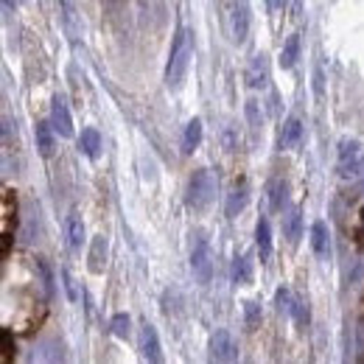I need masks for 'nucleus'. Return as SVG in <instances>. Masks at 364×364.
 I'll return each mask as SVG.
<instances>
[{
  "instance_id": "1",
  "label": "nucleus",
  "mask_w": 364,
  "mask_h": 364,
  "mask_svg": "<svg viewBox=\"0 0 364 364\" xmlns=\"http://www.w3.org/2000/svg\"><path fill=\"white\" fill-rule=\"evenodd\" d=\"M190 56H193L190 34L185 28H180L174 42H171V53H169V65H166V84L171 90H180L185 84V76H188V67H190Z\"/></svg>"
},
{
  "instance_id": "2",
  "label": "nucleus",
  "mask_w": 364,
  "mask_h": 364,
  "mask_svg": "<svg viewBox=\"0 0 364 364\" xmlns=\"http://www.w3.org/2000/svg\"><path fill=\"white\" fill-rule=\"evenodd\" d=\"M213 193H216V180L207 169H196L188 180V188H185V202L190 210H207L210 202H213Z\"/></svg>"
},
{
  "instance_id": "3",
  "label": "nucleus",
  "mask_w": 364,
  "mask_h": 364,
  "mask_svg": "<svg viewBox=\"0 0 364 364\" xmlns=\"http://www.w3.org/2000/svg\"><path fill=\"white\" fill-rule=\"evenodd\" d=\"M190 269H193V278L202 283V286H207L210 283V278H213V252H210V244H207V238H196V244H193V252H190Z\"/></svg>"
},
{
  "instance_id": "4",
  "label": "nucleus",
  "mask_w": 364,
  "mask_h": 364,
  "mask_svg": "<svg viewBox=\"0 0 364 364\" xmlns=\"http://www.w3.org/2000/svg\"><path fill=\"white\" fill-rule=\"evenodd\" d=\"M227 25H230V37L233 42H244L249 34V6L247 0H230L227 6Z\"/></svg>"
},
{
  "instance_id": "5",
  "label": "nucleus",
  "mask_w": 364,
  "mask_h": 364,
  "mask_svg": "<svg viewBox=\"0 0 364 364\" xmlns=\"http://www.w3.org/2000/svg\"><path fill=\"white\" fill-rule=\"evenodd\" d=\"M339 174L342 177H353L359 169H362V146L356 143V141H351V138H345L342 143H339Z\"/></svg>"
},
{
  "instance_id": "6",
  "label": "nucleus",
  "mask_w": 364,
  "mask_h": 364,
  "mask_svg": "<svg viewBox=\"0 0 364 364\" xmlns=\"http://www.w3.org/2000/svg\"><path fill=\"white\" fill-rule=\"evenodd\" d=\"M210 359L213 362H235L238 359V351H235V342L230 337V331H216L213 339H210Z\"/></svg>"
},
{
  "instance_id": "7",
  "label": "nucleus",
  "mask_w": 364,
  "mask_h": 364,
  "mask_svg": "<svg viewBox=\"0 0 364 364\" xmlns=\"http://www.w3.org/2000/svg\"><path fill=\"white\" fill-rule=\"evenodd\" d=\"M51 126L62 135V138H70L73 135V118H70V110L65 104V98H53V107H51Z\"/></svg>"
},
{
  "instance_id": "8",
  "label": "nucleus",
  "mask_w": 364,
  "mask_h": 364,
  "mask_svg": "<svg viewBox=\"0 0 364 364\" xmlns=\"http://www.w3.org/2000/svg\"><path fill=\"white\" fill-rule=\"evenodd\" d=\"M141 353H143V359H149V362H163V348H160L157 328L149 325V323L141 328Z\"/></svg>"
},
{
  "instance_id": "9",
  "label": "nucleus",
  "mask_w": 364,
  "mask_h": 364,
  "mask_svg": "<svg viewBox=\"0 0 364 364\" xmlns=\"http://www.w3.org/2000/svg\"><path fill=\"white\" fill-rule=\"evenodd\" d=\"M247 84H249L252 90H264V87L269 84V62H266L264 53L252 56V62H249V67H247Z\"/></svg>"
},
{
  "instance_id": "10",
  "label": "nucleus",
  "mask_w": 364,
  "mask_h": 364,
  "mask_svg": "<svg viewBox=\"0 0 364 364\" xmlns=\"http://www.w3.org/2000/svg\"><path fill=\"white\" fill-rule=\"evenodd\" d=\"M311 247H314L317 258H323V261L331 258V233H328L325 221H314V227H311Z\"/></svg>"
},
{
  "instance_id": "11",
  "label": "nucleus",
  "mask_w": 364,
  "mask_h": 364,
  "mask_svg": "<svg viewBox=\"0 0 364 364\" xmlns=\"http://www.w3.org/2000/svg\"><path fill=\"white\" fill-rule=\"evenodd\" d=\"M255 244H258L261 264H269V258H272V227H269L266 219H258V224H255Z\"/></svg>"
},
{
  "instance_id": "12",
  "label": "nucleus",
  "mask_w": 364,
  "mask_h": 364,
  "mask_svg": "<svg viewBox=\"0 0 364 364\" xmlns=\"http://www.w3.org/2000/svg\"><path fill=\"white\" fill-rule=\"evenodd\" d=\"M300 141H303V121L292 115V118H286V124L280 129V149H294V146H300Z\"/></svg>"
},
{
  "instance_id": "13",
  "label": "nucleus",
  "mask_w": 364,
  "mask_h": 364,
  "mask_svg": "<svg viewBox=\"0 0 364 364\" xmlns=\"http://www.w3.org/2000/svg\"><path fill=\"white\" fill-rule=\"evenodd\" d=\"M34 138H37V149L42 157H53V149H56V138H53V126L51 124H37L34 126Z\"/></svg>"
},
{
  "instance_id": "14",
  "label": "nucleus",
  "mask_w": 364,
  "mask_h": 364,
  "mask_svg": "<svg viewBox=\"0 0 364 364\" xmlns=\"http://www.w3.org/2000/svg\"><path fill=\"white\" fill-rule=\"evenodd\" d=\"M87 261H90V264H87L90 272H96V275L104 272V264H107V238H104V235H96V238H93Z\"/></svg>"
},
{
  "instance_id": "15",
  "label": "nucleus",
  "mask_w": 364,
  "mask_h": 364,
  "mask_svg": "<svg viewBox=\"0 0 364 364\" xmlns=\"http://www.w3.org/2000/svg\"><path fill=\"white\" fill-rule=\"evenodd\" d=\"M286 204H289V182L275 177V180L269 182V207L275 213H283Z\"/></svg>"
},
{
  "instance_id": "16",
  "label": "nucleus",
  "mask_w": 364,
  "mask_h": 364,
  "mask_svg": "<svg viewBox=\"0 0 364 364\" xmlns=\"http://www.w3.org/2000/svg\"><path fill=\"white\" fill-rule=\"evenodd\" d=\"M79 149H82L84 157L96 160V157L101 155V135H98V129H82V135H79Z\"/></svg>"
},
{
  "instance_id": "17",
  "label": "nucleus",
  "mask_w": 364,
  "mask_h": 364,
  "mask_svg": "<svg viewBox=\"0 0 364 364\" xmlns=\"http://www.w3.org/2000/svg\"><path fill=\"white\" fill-rule=\"evenodd\" d=\"M247 202H249V188H247V182H241V185H235V188L230 190V196H227V216L235 219V216L247 207Z\"/></svg>"
},
{
  "instance_id": "18",
  "label": "nucleus",
  "mask_w": 364,
  "mask_h": 364,
  "mask_svg": "<svg viewBox=\"0 0 364 364\" xmlns=\"http://www.w3.org/2000/svg\"><path fill=\"white\" fill-rule=\"evenodd\" d=\"M67 244L73 252H79L84 244V221L76 210H70V216H67Z\"/></svg>"
},
{
  "instance_id": "19",
  "label": "nucleus",
  "mask_w": 364,
  "mask_h": 364,
  "mask_svg": "<svg viewBox=\"0 0 364 364\" xmlns=\"http://www.w3.org/2000/svg\"><path fill=\"white\" fill-rule=\"evenodd\" d=\"M202 143V121L193 118L188 126H185V135H182V155H193Z\"/></svg>"
},
{
  "instance_id": "20",
  "label": "nucleus",
  "mask_w": 364,
  "mask_h": 364,
  "mask_svg": "<svg viewBox=\"0 0 364 364\" xmlns=\"http://www.w3.org/2000/svg\"><path fill=\"white\" fill-rule=\"evenodd\" d=\"M230 275H233V283L235 286H249L252 283V261L247 255H235Z\"/></svg>"
},
{
  "instance_id": "21",
  "label": "nucleus",
  "mask_w": 364,
  "mask_h": 364,
  "mask_svg": "<svg viewBox=\"0 0 364 364\" xmlns=\"http://www.w3.org/2000/svg\"><path fill=\"white\" fill-rule=\"evenodd\" d=\"M283 235L289 238V244H297L303 238V213L300 210H289V216L283 219Z\"/></svg>"
},
{
  "instance_id": "22",
  "label": "nucleus",
  "mask_w": 364,
  "mask_h": 364,
  "mask_svg": "<svg viewBox=\"0 0 364 364\" xmlns=\"http://www.w3.org/2000/svg\"><path fill=\"white\" fill-rule=\"evenodd\" d=\"M17 227V196L14 190L3 193V233H11Z\"/></svg>"
},
{
  "instance_id": "23",
  "label": "nucleus",
  "mask_w": 364,
  "mask_h": 364,
  "mask_svg": "<svg viewBox=\"0 0 364 364\" xmlns=\"http://www.w3.org/2000/svg\"><path fill=\"white\" fill-rule=\"evenodd\" d=\"M297 59H300V34H292V37L286 39L283 51H280V65H283L286 70H292V67L297 65Z\"/></svg>"
},
{
  "instance_id": "24",
  "label": "nucleus",
  "mask_w": 364,
  "mask_h": 364,
  "mask_svg": "<svg viewBox=\"0 0 364 364\" xmlns=\"http://www.w3.org/2000/svg\"><path fill=\"white\" fill-rule=\"evenodd\" d=\"M244 325H247V331H255L261 325V306L252 300L244 303Z\"/></svg>"
},
{
  "instance_id": "25",
  "label": "nucleus",
  "mask_w": 364,
  "mask_h": 364,
  "mask_svg": "<svg viewBox=\"0 0 364 364\" xmlns=\"http://www.w3.org/2000/svg\"><path fill=\"white\" fill-rule=\"evenodd\" d=\"M129 325H132L129 314H115V317H112V323H110V328H112V337H118V339H126V337H129Z\"/></svg>"
},
{
  "instance_id": "26",
  "label": "nucleus",
  "mask_w": 364,
  "mask_h": 364,
  "mask_svg": "<svg viewBox=\"0 0 364 364\" xmlns=\"http://www.w3.org/2000/svg\"><path fill=\"white\" fill-rule=\"evenodd\" d=\"M247 121H249V126H252V129H261V124H264L261 104H258L255 98H249V101H247Z\"/></svg>"
},
{
  "instance_id": "27",
  "label": "nucleus",
  "mask_w": 364,
  "mask_h": 364,
  "mask_svg": "<svg viewBox=\"0 0 364 364\" xmlns=\"http://www.w3.org/2000/svg\"><path fill=\"white\" fill-rule=\"evenodd\" d=\"M292 314H294L297 325H308V308L303 306V300H292Z\"/></svg>"
},
{
  "instance_id": "28",
  "label": "nucleus",
  "mask_w": 364,
  "mask_h": 364,
  "mask_svg": "<svg viewBox=\"0 0 364 364\" xmlns=\"http://www.w3.org/2000/svg\"><path fill=\"white\" fill-rule=\"evenodd\" d=\"M62 280H65V289H67V297L73 300V303H79V292H76V283H73V278H70V272L67 269H62Z\"/></svg>"
},
{
  "instance_id": "29",
  "label": "nucleus",
  "mask_w": 364,
  "mask_h": 364,
  "mask_svg": "<svg viewBox=\"0 0 364 364\" xmlns=\"http://www.w3.org/2000/svg\"><path fill=\"white\" fill-rule=\"evenodd\" d=\"M275 300H278V308H280V311L292 314V294H289L286 289H280V292L275 294Z\"/></svg>"
},
{
  "instance_id": "30",
  "label": "nucleus",
  "mask_w": 364,
  "mask_h": 364,
  "mask_svg": "<svg viewBox=\"0 0 364 364\" xmlns=\"http://www.w3.org/2000/svg\"><path fill=\"white\" fill-rule=\"evenodd\" d=\"M11 351H14V348H11V331L6 328V331H3V356H0V362L3 364L11 362Z\"/></svg>"
},
{
  "instance_id": "31",
  "label": "nucleus",
  "mask_w": 364,
  "mask_h": 364,
  "mask_svg": "<svg viewBox=\"0 0 364 364\" xmlns=\"http://www.w3.org/2000/svg\"><path fill=\"white\" fill-rule=\"evenodd\" d=\"M314 90H317V96H323V73L320 70L314 73Z\"/></svg>"
},
{
  "instance_id": "32",
  "label": "nucleus",
  "mask_w": 364,
  "mask_h": 364,
  "mask_svg": "<svg viewBox=\"0 0 364 364\" xmlns=\"http://www.w3.org/2000/svg\"><path fill=\"white\" fill-rule=\"evenodd\" d=\"M269 3H272V8H275V11H280V8H286V3H289V0H269Z\"/></svg>"
},
{
  "instance_id": "33",
  "label": "nucleus",
  "mask_w": 364,
  "mask_h": 364,
  "mask_svg": "<svg viewBox=\"0 0 364 364\" xmlns=\"http://www.w3.org/2000/svg\"><path fill=\"white\" fill-rule=\"evenodd\" d=\"M14 3H17V0H3V6H6V11H11V8H14Z\"/></svg>"
}]
</instances>
